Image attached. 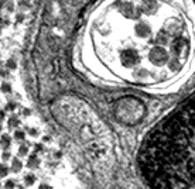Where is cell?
<instances>
[{"label": "cell", "instance_id": "obj_1", "mask_svg": "<svg viewBox=\"0 0 195 189\" xmlns=\"http://www.w3.org/2000/svg\"><path fill=\"white\" fill-rule=\"evenodd\" d=\"M37 182V175L34 174V172H27V174H24L23 175V184L26 186H34Z\"/></svg>", "mask_w": 195, "mask_h": 189}, {"label": "cell", "instance_id": "obj_2", "mask_svg": "<svg viewBox=\"0 0 195 189\" xmlns=\"http://www.w3.org/2000/svg\"><path fill=\"white\" fill-rule=\"evenodd\" d=\"M23 162L20 158H11V164H10V169L13 171V174H20L23 169Z\"/></svg>", "mask_w": 195, "mask_h": 189}, {"label": "cell", "instance_id": "obj_3", "mask_svg": "<svg viewBox=\"0 0 195 189\" xmlns=\"http://www.w3.org/2000/svg\"><path fill=\"white\" fill-rule=\"evenodd\" d=\"M13 144V139L10 137L9 134H2L0 137V145H2V150H10Z\"/></svg>", "mask_w": 195, "mask_h": 189}, {"label": "cell", "instance_id": "obj_4", "mask_svg": "<svg viewBox=\"0 0 195 189\" xmlns=\"http://www.w3.org/2000/svg\"><path fill=\"white\" fill-rule=\"evenodd\" d=\"M19 124H20V120H19V117L17 116H11L9 119V129H16V127H19Z\"/></svg>", "mask_w": 195, "mask_h": 189}, {"label": "cell", "instance_id": "obj_5", "mask_svg": "<svg viewBox=\"0 0 195 189\" xmlns=\"http://www.w3.org/2000/svg\"><path fill=\"white\" fill-rule=\"evenodd\" d=\"M13 136H14V140H16V141H23V140H26V131H24V130H16Z\"/></svg>", "mask_w": 195, "mask_h": 189}, {"label": "cell", "instance_id": "obj_6", "mask_svg": "<svg viewBox=\"0 0 195 189\" xmlns=\"http://www.w3.org/2000/svg\"><path fill=\"white\" fill-rule=\"evenodd\" d=\"M9 172H10L9 166L6 165L5 162H2L0 164V178H6V176L9 175Z\"/></svg>", "mask_w": 195, "mask_h": 189}, {"label": "cell", "instance_id": "obj_7", "mask_svg": "<svg viewBox=\"0 0 195 189\" xmlns=\"http://www.w3.org/2000/svg\"><path fill=\"white\" fill-rule=\"evenodd\" d=\"M28 151H30V150H28V145H20L19 147V151H17V155H19V157H27L28 155Z\"/></svg>", "mask_w": 195, "mask_h": 189}, {"label": "cell", "instance_id": "obj_8", "mask_svg": "<svg viewBox=\"0 0 195 189\" xmlns=\"http://www.w3.org/2000/svg\"><path fill=\"white\" fill-rule=\"evenodd\" d=\"M32 150H34L36 154H42V152L45 151V147H44V144H41V143H36L32 145Z\"/></svg>", "mask_w": 195, "mask_h": 189}, {"label": "cell", "instance_id": "obj_9", "mask_svg": "<svg viewBox=\"0 0 195 189\" xmlns=\"http://www.w3.org/2000/svg\"><path fill=\"white\" fill-rule=\"evenodd\" d=\"M10 158H11V152H10L9 150H5V151H2V161L6 162V161H9Z\"/></svg>", "mask_w": 195, "mask_h": 189}, {"label": "cell", "instance_id": "obj_10", "mask_svg": "<svg viewBox=\"0 0 195 189\" xmlns=\"http://www.w3.org/2000/svg\"><path fill=\"white\" fill-rule=\"evenodd\" d=\"M27 131H28V134L31 136V137H36L38 134V130L36 129V127H30V129H27Z\"/></svg>", "mask_w": 195, "mask_h": 189}, {"label": "cell", "instance_id": "obj_11", "mask_svg": "<svg viewBox=\"0 0 195 189\" xmlns=\"http://www.w3.org/2000/svg\"><path fill=\"white\" fill-rule=\"evenodd\" d=\"M5 119H6V113L3 110H0V123H2Z\"/></svg>", "mask_w": 195, "mask_h": 189}, {"label": "cell", "instance_id": "obj_12", "mask_svg": "<svg viewBox=\"0 0 195 189\" xmlns=\"http://www.w3.org/2000/svg\"><path fill=\"white\" fill-rule=\"evenodd\" d=\"M2 130H3V126H2V123H0V133H2Z\"/></svg>", "mask_w": 195, "mask_h": 189}, {"label": "cell", "instance_id": "obj_13", "mask_svg": "<svg viewBox=\"0 0 195 189\" xmlns=\"http://www.w3.org/2000/svg\"><path fill=\"white\" fill-rule=\"evenodd\" d=\"M0 188H2V182H0Z\"/></svg>", "mask_w": 195, "mask_h": 189}, {"label": "cell", "instance_id": "obj_14", "mask_svg": "<svg viewBox=\"0 0 195 189\" xmlns=\"http://www.w3.org/2000/svg\"><path fill=\"white\" fill-rule=\"evenodd\" d=\"M20 189H24V188H20Z\"/></svg>", "mask_w": 195, "mask_h": 189}]
</instances>
